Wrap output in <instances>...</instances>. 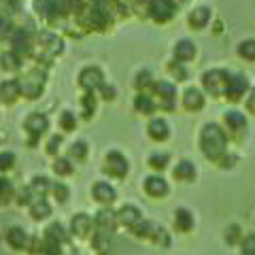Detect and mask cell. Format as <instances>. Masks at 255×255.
<instances>
[{"label":"cell","instance_id":"cell-1","mask_svg":"<svg viewBox=\"0 0 255 255\" xmlns=\"http://www.w3.org/2000/svg\"><path fill=\"white\" fill-rule=\"evenodd\" d=\"M64 51V41L60 34H55L53 30H36L34 36V53H32L30 62H36L41 66L49 68L53 60L62 55Z\"/></svg>","mask_w":255,"mask_h":255},{"label":"cell","instance_id":"cell-14","mask_svg":"<svg viewBox=\"0 0 255 255\" xmlns=\"http://www.w3.org/2000/svg\"><path fill=\"white\" fill-rule=\"evenodd\" d=\"M147 134H149V138L162 142L170 136V126L164 117H151L147 124Z\"/></svg>","mask_w":255,"mask_h":255},{"label":"cell","instance_id":"cell-44","mask_svg":"<svg viewBox=\"0 0 255 255\" xmlns=\"http://www.w3.org/2000/svg\"><path fill=\"white\" fill-rule=\"evenodd\" d=\"M243 255H255V234H249L243 241Z\"/></svg>","mask_w":255,"mask_h":255},{"label":"cell","instance_id":"cell-20","mask_svg":"<svg viewBox=\"0 0 255 255\" xmlns=\"http://www.w3.org/2000/svg\"><path fill=\"white\" fill-rule=\"evenodd\" d=\"M79 126V115L75 113L73 109H62L58 115V128L62 130V134H70L75 132Z\"/></svg>","mask_w":255,"mask_h":255},{"label":"cell","instance_id":"cell-16","mask_svg":"<svg viewBox=\"0 0 255 255\" xmlns=\"http://www.w3.org/2000/svg\"><path fill=\"white\" fill-rule=\"evenodd\" d=\"M98 96L94 92H83L81 98H79V107H81V113L79 117L85 119V122H90V119L96 115V111H98Z\"/></svg>","mask_w":255,"mask_h":255},{"label":"cell","instance_id":"cell-17","mask_svg":"<svg viewBox=\"0 0 255 255\" xmlns=\"http://www.w3.org/2000/svg\"><path fill=\"white\" fill-rule=\"evenodd\" d=\"M145 191L149 196L153 198H164L166 194H168V183H166L164 177H159V174H151V177L145 179Z\"/></svg>","mask_w":255,"mask_h":255},{"label":"cell","instance_id":"cell-32","mask_svg":"<svg viewBox=\"0 0 255 255\" xmlns=\"http://www.w3.org/2000/svg\"><path fill=\"white\" fill-rule=\"evenodd\" d=\"M15 30H17V26L13 23V19L9 15H0V41L9 43L11 36L15 34Z\"/></svg>","mask_w":255,"mask_h":255},{"label":"cell","instance_id":"cell-41","mask_svg":"<svg viewBox=\"0 0 255 255\" xmlns=\"http://www.w3.org/2000/svg\"><path fill=\"white\" fill-rule=\"evenodd\" d=\"M238 53H241L245 60H255V41H243L238 45Z\"/></svg>","mask_w":255,"mask_h":255},{"label":"cell","instance_id":"cell-18","mask_svg":"<svg viewBox=\"0 0 255 255\" xmlns=\"http://www.w3.org/2000/svg\"><path fill=\"white\" fill-rule=\"evenodd\" d=\"M247 87H249V83H247L245 75H230L228 85H226V94L230 100H238L247 92Z\"/></svg>","mask_w":255,"mask_h":255},{"label":"cell","instance_id":"cell-37","mask_svg":"<svg viewBox=\"0 0 255 255\" xmlns=\"http://www.w3.org/2000/svg\"><path fill=\"white\" fill-rule=\"evenodd\" d=\"M49 191L53 194V198H55L58 202H66V200H68V196H70V189L64 185V183H58V181H53V183H51V189H49Z\"/></svg>","mask_w":255,"mask_h":255},{"label":"cell","instance_id":"cell-2","mask_svg":"<svg viewBox=\"0 0 255 255\" xmlns=\"http://www.w3.org/2000/svg\"><path fill=\"white\" fill-rule=\"evenodd\" d=\"M47 66H41L36 62H30L23 66L21 73L15 77L21 87V98L23 100H38L47 87Z\"/></svg>","mask_w":255,"mask_h":255},{"label":"cell","instance_id":"cell-12","mask_svg":"<svg viewBox=\"0 0 255 255\" xmlns=\"http://www.w3.org/2000/svg\"><path fill=\"white\" fill-rule=\"evenodd\" d=\"M0 70H2L4 75H9L11 79L17 77L23 70V60L19 58L17 53H13L11 49H6V51L0 53Z\"/></svg>","mask_w":255,"mask_h":255},{"label":"cell","instance_id":"cell-43","mask_svg":"<svg viewBox=\"0 0 255 255\" xmlns=\"http://www.w3.org/2000/svg\"><path fill=\"white\" fill-rule=\"evenodd\" d=\"M43 253H45V255H62V251H60V243H58V241H49V238H45Z\"/></svg>","mask_w":255,"mask_h":255},{"label":"cell","instance_id":"cell-30","mask_svg":"<svg viewBox=\"0 0 255 255\" xmlns=\"http://www.w3.org/2000/svg\"><path fill=\"white\" fill-rule=\"evenodd\" d=\"M51 213V206H49V202L45 200V198H36L34 202L30 204V215H32V219H45L47 215Z\"/></svg>","mask_w":255,"mask_h":255},{"label":"cell","instance_id":"cell-42","mask_svg":"<svg viewBox=\"0 0 255 255\" xmlns=\"http://www.w3.org/2000/svg\"><path fill=\"white\" fill-rule=\"evenodd\" d=\"M115 96H117V90H115V85H111V83H105L98 90V98L100 100H105V102H111V100H115Z\"/></svg>","mask_w":255,"mask_h":255},{"label":"cell","instance_id":"cell-6","mask_svg":"<svg viewBox=\"0 0 255 255\" xmlns=\"http://www.w3.org/2000/svg\"><path fill=\"white\" fill-rule=\"evenodd\" d=\"M105 83H107V79H105L102 68L94 66V64H90V66H83L81 70H79V75H77V85L81 87L83 92H94L96 94Z\"/></svg>","mask_w":255,"mask_h":255},{"label":"cell","instance_id":"cell-10","mask_svg":"<svg viewBox=\"0 0 255 255\" xmlns=\"http://www.w3.org/2000/svg\"><path fill=\"white\" fill-rule=\"evenodd\" d=\"M21 100V87L17 79H4L0 81V107H13Z\"/></svg>","mask_w":255,"mask_h":255},{"label":"cell","instance_id":"cell-4","mask_svg":"<svg viewBox=\"0 0 255 255\" xmlns=\"http://www.w3.org/2000/svg\"><path fill=\"white\" fill-rule=\"evenodd\" d=\"M21 128H23V134H26L28 147H36V142L41 140V136L49 130V117L41 113V111H32L21 122Z\"/></svg>","mask_w":255,"mask_h":255},{"label":"cell","instance_id":"cell-5","mask_svg":"<svg viewBox=\"0 0 255 255\" xmlns=\"http://www.w3.org/2000/svg\"><path fill=\"white\" fill-rule=\"evenodd\" d=\"M151 96L159 111H172L177 102V87L172 81H155V85L151 87Z\"/></svg>","mask_w":255,"mask_h":255},{"label":"cell","instance_id":"cell-25","mask_svg":"<svg viewBox=\"0 0 255 255\" xmlns=\"http://www.w3.org/2000/svg\"><path fill=\"white\" fill-rule=\"evenodd\" d=\"M155 85V79L151 75V70H138L136 77H134V90L138 94L140 92H151V87Z\"/></svg>","mask_w":255,"mask_h":255},{"label":"cell","instance_id":"cell-29","mask_svg":"<svg viewBox=\"0 0 255 255\" xmlns=\"http://www.w3.org/2000/svg\"><path fill=\"white\" fill-rule=\"evenodd\" d=\"M6 241H9V245L15 247V249H23L28 243V234L23 228H11L9 232H6Z\"/></svg>","mask_w":255,"mask_h":255},{"label":"cell","instance_id":"cell-34","mask_svg":"<svg viewBox=\"0 0 255 255\" xmlns=\"http://www.w3.org/2000/svg\"><path fill=\"white\" fill-rule=\"evenodd\" d=\"M45 238H49V241H58V243H62V241H66V238H68V234L64 232L62 223H51V226L47 228V232H45Z\"/></svg>","mask_w":255,"mask_h":255},{"label":"cell","instance_id":"cell-26","mask_svg":"<svg viewBox=\"0 0 255 255\" xmlns=\"http://www.w3.org/2000/svg\"><path fill=\"white\" fill-rule=\"evenodd\" d=\"M90 230H92V219L87 217V215H83V213L75 215L73 217V232L79 238H85L87 234H90Z\"/></svg>","mask_w":255,"mask_h":255},{"label":"cell","instance_id":"cell-11","mask_svg":"<svg viewBox=\"0 0 255 255\" xmlns=\"http://www.w3.org/2000/svg\"><path fill=\"white\" fill-rule=\"evenodd\" d=\"M196 53H198V49H196L194 41H189V38H179L172 47V58H174V62H181V64L194 62Z\"/></svg>","mask_w":255,"mask_h":255},{"label":"cell","instance_id":"cell-8","mask_svg":"<svg viewBox=\"0 0 255 255\" xmlns=\"http://www.w3.org/2000/svg\"><path fill=\"white\" fill-rule=\"evenodd\" d=\"M102 170H105L109 177L113 179H124L128 174V159L126 155L122 153V151H109L107 157H105V164H102Z\"/></svg>","mask_w":255,"mask_h":255},{"label":"cell","instance_id":"cell-27","mask_svg":"<svg viewBox=\"0 0 255 255\" xmlns=\"http://www.w3.org/2000/svg\"><path fill=\"white\" fill-rule=\"evenodd\" d=\"M87 155H90V145L85 140H75L68 145V157L75 162H83Z\"/></svg>","mask_w":255,"mask_h":255},{"label":"cell","instance_id":"cell-36","mask_svg":"<svg viewBox=\"0 0 255 255\" xmlns=\"http://www.w3.org/2000/svg\"><path fill=\"white\" fill-rule=\"evenodd\" d=\"M170 162V155L168 153H151L149 155V166L155 170H164Z\"/></svg>","mask_w":255,"mask_h":255},{"label":"cell","instance_id":"cell-45","mask_svg":"<svg viewBox=\"0 0 255 255\" xmlns=\"http://www.w3.org/2000/svg\"><path fill=\"white\" fill-rule=\"evenodd\" d=\"M226 238H228V243H230V245L238 243V238H241V228H238V226H230Z\"/></svg>","mask_w":255,"mask_h":255},{"label":"cell","instance_id":"cell-35","mask_svg":"<svg viewBox=\"0 0 255 255\" xmlns=\"http://www.w3.org/2000/svg\"><path fill=\"white\" fill-rule=\"evenodd\" d=\"M15 162L17 157L13 151H0V172H9L11 168H15Z\"/></svg>","mask_w":255,"mask_h":255},{"label":"cell","instance_id":"cell-3","mask_svg":"<svg viewBox=\"0 0 255 255\" xmlns=\"http://www.w3.org/2000/svg\"><path fill=\"white\" fill-rule=\"evenodd\" d=\"M226 145H228V138H226V132L221 130L217 124H206L200 132V149L202 153L209 157L219 162L226 153Z\"/></svg>","mask_w":255,"mask_h":255},{"label":"cell","instance_id":"cell-13","mask_svg":"<svg viewBox=\"0 0 255 255\" xmlns=\"http://www.w3.org/2000/svg\"><path fill=\"white\" fill-rule=\"evenodd\" d=\"M181 105L185 111L196 113V111H200L204 107V94L198 90V87H187V90H183V94H181Z\"/></svg>","mask_w":255,"mask_h":255},{"label":"cell","instance_id":"cell-24","mask_svg":"<svg viewBox=\"0 0 255 255\" xmlns=\"http://www.w3.org/2000/svg\"><path fill=\"white\" fill-rule=\"evenodd\" d=\"M174 179L177 181H194L196 179V166L189 162V159H181V162L174 166Z\"/></svg>","mask_w":255,"mask_h":255},{"label":"cell","instance_id":"cell-15","mask_svg":"<svg viewBox=\"0 0 255 255\" xmlns=\"http://www.w3.org/2000/svg\"><path fill=\"white\" fill-rule=\"evenodd\" d=\"M211 23V6H196L191 9L187 15V26L194 28V30H202Z\"/></svg>","mask_w":255,"mask_h":255},{"label":"cell","instance_id":"cell-19","mask_svg":"<svg viewBox=\"0 0 255 255\" xmlns=\"http://www.w3.org/2000/svg\"><path fill=\"white\" fill-rule=\"evenodd\" d=\"M92 196H94V200L96 202H100V204H111L115 200V189L111 183L107 181H98V183H94V187H92Z\"/></svg>","mask_w":255,"mask_h":255},{"label":"cell","instance_id":"cell-31","mask_svg":"<svg viewBox=\"0 0 255 255\" xmlns=\"http://www.w3.org/2000/svg\"><path fill=\"white\" fill-rule=\"evenodd\" d=\"M51 168H53V172L58 174V177H68V174H73V162H70L68 155H66V157L60 155V157L53 159Z\"/></svg>","mask_w":255,"mask_h":255},{"label":"cell","instance_id":"cell-38","mask_svg":"<svg viewBox=\"0 0 255 255\" xmlns=\"http://www.w3.org/2000/svg\"><path fill=\"white\" fill-rule=\"evenodd\" d=\"M13 185H11V181L9 179H4V177H0V204H6L13 198Z\"/></svg>","mask_w":255,"mask_h":255},{"label":"cell","instance_id":"cell-22","mask_svg":"<svg viewBox=\"0 0 255 255\" xmlns=\"http://www.w3.org/2000/svg\"><path fill=\"white\" fill-rule=\"evenodd\" d=\"M134 111H136V113H140V115H151L153 111H157L153 96H151L149 92L136 94V96H134Z\"/></svg>","mask_w":255,"mask_h":255},{"label":"cell","instance_id":"cell-28","mask_svg":"<svg viewBox=\"0 0 255 255\" xmlns=\"http://www.w3.org/2000/svg\"><path fill=\"white\" fill-rule=\"evenodd\" d=\"M174 226H177L179 232H189V230L194 228L191 213L187 209H177V213H174Z\"/></svg>","mask_w":255,"mask_h":255},{"label":"cell","instance_id":"cell-7","mask_svg":"<svg viewBox=\"0 0 255 255\" xmlns=\"http://www.w3.org/2000/svg\"><path fill=\"white\" fill-rule=\"evenodd\" d=\"M228 79H230V75L226 73V70H221V68H211V70H206V73L202 75V87H204L206 94H211V96H221V94H226Z\"/></svg>","mask_w":255,"mask_h":255},{"label":"cell","instance_id":"cell-46","mask_svg":"<svg viewBox=\"0 0 255 255\" xmlns=\"http://www.w3.org/2000/svg\"><path fill=\"white\" fill-rule=\"evenodd\" d=\"M247 109L253 111V113H255V90H251V92H249V98H247Z\"/></svg>","mask_w":255,"mask_h":255},{"label":"cell","instance_id":"cell-21","mask_svg":"<svg viewBox=\"0 0 255 255\" xmlns=\"http://www.w3.org/2000/svg\"><path fill=\"white\" fill-rule=\"evenodd\" d=\"M117 221H122L124 226H130L134 228L136 223L142 221V215H140V209H136V206H132V204H126L122 206V209L117 211Z\"/></svg>","mask_w":255,"mask_h":255},{"label":"cell","instance_id":"cell-40","mask_svg":"<svg viewBox=\"0 0 255 255\" xmlns=\"http://www.w3.org/2000/svg\"><path fill=\"white\" fill-rule=\"evenodd\" d=\"M168 73L174 77V79H177V81H185V79H187V70H185V66H183V64L181 62H170L168 64Z\"/></svg>","mask_w":255,"mask_h":255},{"label":"cell","instance_id":"cell-33","mask_svg":"<svg viewBox=\"0 0 255 255\" xmlns=\"http://www.w3.org/2000/svg\"><path fill=\"white\" fill-rule=\"evenodd\" d=\"M223 119H226L228 128H232V130H245L247 128V119L243 113H238V111H228Z\"/></svg>","mask_w":255,"mask_h":255},{"label":"cell","instance_id":"cell-23","mask_svg":"<svg viewBox=\"0 0 255 255\" xmlns=\"http://www.w3.org/2000/svg\"><path fill=\"white\" fill-rule=\"evenodd\" d=\"M115 223H117V213L109 211V209H102L96 215V226H98L100 232H111V230L115 228Z\"/></svg>","mask_w":255,"mask_h":255},{"label":"cell","instance_id":"cell-47","mask_svg":"<svg viewBox=\"0 0 255 255\" xmlns=\"http://www.w3.org/2000/svg\"><path fill=\"white\" fill-rule=\"evenodd\" d=\"M170 2H172V4H174V6H181V4H183V2H185V0H170Z\"/></svg>","mask_w":255,"mask_h":255},{"label":"cell","instance_id":"cell-9","mask_svg":"<svg viewBox=\"0 0 255 255\" xmlns=\"http://www.w3.org/2000/svg\"><path fill=\"white\" fill-rule=\"evenodd\" d=\"M177 6L170 0H149V17L157 23H166L174 17Z\"/></svg>","mask_w":255,"mask_h":255},{"label":"cell","instance_id":"cell-39","mask_svg":"<svg viewBox=\"0 0 255 255\" xmlns=\"http://www.w3.org/2000/svg\"><path fill=\"white\" fill-rule=\"evenodd\" d=\"M62 142H64V136L62 134H53V136H49V140H47V155H58L60 153V147H62Z\"/></svg>","mask_w":255,"mask_h":255}]
</instances>
